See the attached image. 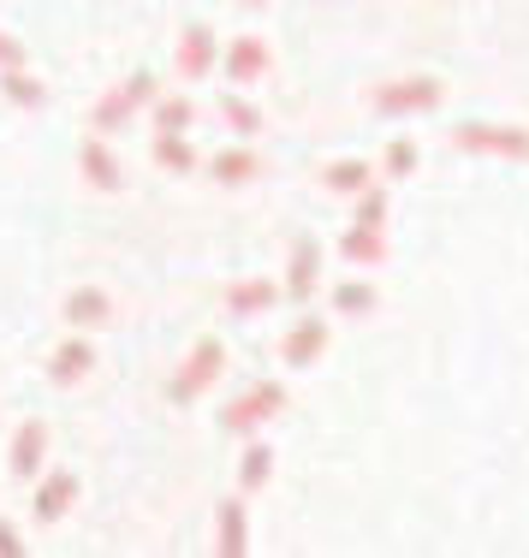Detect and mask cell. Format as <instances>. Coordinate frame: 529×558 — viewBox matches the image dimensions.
Segmentation results:
<instances>
[{
	"label": "cell",
	"mask_w": 529,
	"mask_h": 558,
	"mask_svg": "<svg viewBox=\"0 0 529 558\" xmlns=\"http://www.w3.org/2000/svg\"><path fill=\"white\" fill-rule=\"evenodd\" d=\"M244 7H268V0H244Z\"/></svg>",
	"instance_id": "f546056e"
},
{
	"label": "cell",
	"mask_w": 529,
	"mask_h": 558,
	"mask_svg": "<svg viewBox=\"0 0 529 558\" xmlns=\"http://www.w3.org/2000/svg\"><path fill=\"white\" fill-rule=\"evenodd\" d=\"M268 470H274V451L256 440V446L244 451V463H238V487H244V494H256V487L268 482Z\"/></svg>",
	"instance_id": "7402d4cb"
},
{
	"label": "cell",
	"mask_w": 529,
	"mask_h": 558,
	"mask_svg": "<svg viewBox=\"0 0 529 558\" xmlns=\"http://www.w3.org/2000/svg\"><path fill=\"white\" fill-rule=\"evenodd\" d=\"M453 149L458 155H500V161H529V131L465 119V125H453Z\"/></svg>",
	"instance_id": "6da1fadb"
},
{
	"label": "cell",
	"mask_w": 529,
	"mask_h": 558,
	"mask_svg": "<svg viewBox=\"0 0 529 558\" xmlns=\"http://www.w3.org/2000/svg\"><path fill=\"white\" fill-rule=\"evenodd\" d=\"M446 101L441 77H399V84H381L369 89V108L381 119H405V113H434Z\"/></svg>",
	"instance_id": "7a4b0ae2"
},
{
	"label": "cell",
	"mask_w": 529,
	"mask_h": 558,
	"mask_svg": "<svg viewBox=\"0 0 529 558\" xmlns=\"http://www.w3.org/2000/svg\"><path fill=\"white\" fill-rule=\"evenodd\" d=\"M7 65H24V48H19V43H12V36H7V31H0V72H7Z\"/></svg>",
	"instance_id": "f1b7e54d"
},
{
	"label": "cell",
	"mask_w": 529,
	"mask_h": 558,
	"mask_svg": "<svg viewBox=\"0 0 529 558\" xmlns=\"http://www.w3.org/2000/svg\"><path fill=\"white\" fill-rule=\"evenodd\" d=\"M215 60H220V43H215V31H203V24H191V31L179 36V77H184V84H196V77H208V72H215Z\"/></svg>",
	"instance_id": "ba28073f"
},
{
	"label": "cell",
	"mask_w": 529,
	"mask_h": 558,
	"mask_svg": "<svg viewBox=\"0 0 529 558\" xmlns=\"http://www.w3.org/2000/svg\"><path fill=\"white\" fill-rule=\"evenodd\" d=\"M334 310H339V315H369V310H375V286H363V279L334 286Z\"/></svg>",
	"instance_id": "cb8c5ba5"
},
{
	"label": "cell",
	"mask_w": 529,
	"mask_h": 558,
	"mask_svg": "<svg viewBox=\"0 0 529 558\" xmlns=\"http://www.w3.org/2000/svg\"><path fill=\"white\" fill-rule=\"evenodd\" d=\"M387 220V191H357V226H381Z\"/></svg>",
	"instance_id": "484cf974"
},
{
	"label": "cell",
	"mask_w": 529,
	"mask_h": 558,
	"mask_svg": "<svg viewBox=\"0 0 529 558\" xmlns=\"http://www.w3.org/2000/svg\"><path fill=\"white\" fill-rule=\"evenodd\" d=\"M155 167H167V172H196V149L184 143V131H155Z\"/></svg>",
	"instance_id": "ffe728a7"
},
{
	"label": "cell",
	"mask_w": 529,
	"mask_h": 558,
	"mask_svg": "<svg viewBox=\"0 0 529 558\" xmlns=\"http://www.w3.org/2000/svg\"><path fill=\"white\" fill-rule=\"evenodd\" d=\"M208 179L215 184H250V179H262V155L256 149H220L215 161H208Z\"/></svg>",
	"instance_id": "9a60e30c"
},
{
	"label": "cell",
	"mask_w": 529,
	"mask_h": 558,
	"mask_svg": "<svg viewBox=\"0 0 529 558\" xmlns=\"http://www.w3.org/2000/svg\"><path fill=\"white\" fill-rule=\"evenodd\" d=\"M315 279H322V244L315 238H298L292 244V268H286V298H310L315 291Z\"/></svg>",
	"instance_id": "7c38bea8"
},
{
	"label": "cell",
	"mask_w": 529,
	"mask_h": 558,
	"mask_svg": "<svg viewBox=\"0 0 529 558\" xmlns=\"http://www.w3.org/2000/svg\"><path fill=\"white\" fill-rule=\"evenodd\" d=\"M262 72H268V43L262 36H238L227 48V77L232 84H256Z\"/></svg>",
	"instance_id": "5bb4252c"
},
{
	"label": "cell",
	"mask_w": 529,
	"mask_h": 558,
	"mask_svg": "<svg viewBox=\"0 0 529 558\" xmlns=\"http://www.w3.org/2000/svg\"><path fill=\"white\" fill-rule=\"evenodd\" d=\"M274 303H280V286H274V279H238L227 291L232 315H262V310H274Z\"/></svg>",
	"instance_id": "2e32d148"
},
{
	"label": "cell",
	"mask_w": 529,
	"mask_h": 558,
	"mask_svg": "<svg viewBox=\"0 0 529 558\" xmlns=\"http://www.w3.org/2000/svg\"><path fill=\"white\" fill-rule=\"evenodd\" d=\"M77 172H84L89 191H119V161H113V149L101 137H84V149H77Z\"/></svg>",
	"instance_id": "4fadbf2b"
},
{
	"label": "cell",
	"mask_w": 529,
	"mask_h": 558,
	"mask_svg": "<svg viewBox=\"0 0 529 558\" xmlns=\"http://www.w3.org/2000/svg\"><path fill=\"white\" fill-rule=\"evenodd\" d=\"M322 351H327V322H315V315H303L292 333L280 339V363L286 368H310Z\"/></svg>",
	"instance_id": "30bf717a"
},
{
	"label": "cell",
	"mask_w": 529,
	"mask_h": 558,
	"mask_svg": "<svg viewBox=\"0 0 529 558\" xmlns=\"http://www.w3.org/2000/svg\"><path fill=\"white\" fill-rule=\"evenodd\" d=\"M149 101H155V77H149V72H137V77H125V84H119L113 96H101L96 108H89V125H96V131H119L137 108H149Z\"/></svg>",
	"instance_id": "5b68a950"
},
{
	"label": "cell",
	"mask_w": 529,
	"mask_h": 558,
	"mask_svg": "<svg viewBox=\"0 0 529 558\" xmlns=\"http://www.w3.org/2000/svg\"><path fill=\"white\" fill-rule=\"evenodd\" d=\"M322 184L327 191H339V196H357V191H369V161H334V167H322Z\"/></svg>",
	"instance_id": "44dd1931"
},
{
	"label": "cell",
	"mask_w": 529,
	"mask_h": 558,
	"mask_svg": "<svg viewBox=\"0 0 529 558\" xmlns=\"http://www.w3.org/2000/svg\"><path fill=\"white\" fill-rule=\"evenodd\" d=\"M220 368H227V344H220V339H196L191 356L179 363V375H173V387H167V398H173V404L203 398V387H215V380H220Z\"/></svg>",
	"instance_id": "3957f363"
},
{
	"label": "cell",
	"mask_w": 529,
	"mask_h": 558,
	"mask_svg": "<svg viewBox=\"0 0 529 558\" xmlns=\"http://www.w3.org/2000/svg\"><path fill=\"white\" fill-rule=\"evenodd\" d=\"M24 553V535H19V523H7L0 517V558H19Z\"/></svg>",
	"instance_id": "83f0119b"
},
{
	"label": "cell",
	"mask_w": 529,
	"mask_h": 558,
	"mask_svg": "<svg viewBox=\"0 0 529 558\" xmlns=\"http://www.w3.org/2000/svg\"><path fill=\"white\" fill-rule=\"evenodd\" d=\"M191 119H196V108H191L184 96L155 101V131H191Z\"/></svg>",
	"instance_id": "d4e9b609"
},
{
	"label": "cell",
	"mask_w": 529,
	"mask_h": 558,
	"mask_svg": "<svg viewBox=\"0 0 529 558\" xmlns=\"http://www.w3.org/2000/svg\"><path fill=\"white\" fill-rule=\"evenodd\" d=\"M0 96H7L12 101V108H48V89L43 84H36V77L31 72H24V65H7V72H0Z\"/></svg>",
	"instance_id": "e0dca14e"
},
{
	"label": "cell",
	"mask_w": 529,
	"mask_h": 558,
	"mask_svg": "<svg viewBox=\"0 0 529 558\" xmlns=\"http://www.w3.org/2000/svg\"><path fill=\"white\" fill-rule=\"evenodd\" d=\"M72 499H77V475L72 470H48L43 482H36V494H31V517L36 523H60V517L72 511Z\"/></svg>",
	"instance_id": "8992f818"
},
{
	"label": "cell",
	"mask_w": 529,
	"mask_h": 558,
	"mask_svg": "<svg viewBox=\"0 0 529 558\" xmlns=\"http://www.w3.org/2000/svg\"><path fill=\"white\" fill-rule=\"evenodd\" d=\"M339 256L357 262V268H375V262H387V238H381V226H351L346 232V244H339Z\"/></svg>",
	"instance_id": "ac0fdd59"
},
{
	"label": "cell",
	"mask_w": 529,
	"mask_h": 558,
	"mask_svg": "<svg viewBox=\"0 0 529 558\" xmlns=\"http://www.w3.org/2000/svg\"><path fill=\"white\" fill-rule=\"evenodd\" d=\"M60 315H65V327H77V333H96V327H108L113 303H108V291H101V286H77L72 298L60 303Z\"/></svg>",
	"instance_id": "9c48e42d"
},
{
	"label": "cell",
	"mask_w": 529,
	"mask_h": 558,
	"mask_svg": "<svg viewBox=\"0 0 529 558\" xmlns=\"http://www.w3.org/2000/svg\"><path fill=\"white\" fill-rule=\"evenodd\" d=\"M220 119H227V125L238 131V137H256V131H262V113L250 108L244 96H232V89H227V96H220Z\"/></svg>",
	"instance_id": "603a6c76"
},
{
	"label": "cell",
	"mask_w": 529,
	"mask_h": 558,
	"mask_svg": "<svg viewBox=\"0 0 529 558\" xmlns=\"http://www.w3.org/2000/svg\"><path fill=\"white\" fill-rule=\"evenodd\" d=\"M215 517H220V523H215V547L227 553V558H238V553L250 547V535H244V499H227Z\"/></svg>",
	"instance_id": "d6986e66"
},
{
	"label": "cell",
	"mask_w": 529,
	"mask_h": 558,
	"mask_svg": "<svg viewBox=\"0 0 529 558\" xmlns=\"http://www.w3.org/2000/svg\"><path fill=\"white\" fill-rule=\"evenodd\" d=\"M286 410V387L280 380H256L250 392H238L227 410H220V428L227 434H256L262 422H274Z\"/></svg>",
	"instance_id": "277c9868"
},
{
	"label": "cell",
	"mask_w": 529,
	"mask_h": 558,
	"mask_svg": "<svg viewBox=\"0 0 529 558\" xmlns=\"http://www.w3.org/2000/svg\"><path fill=\"white\" fill-rule=\"evenodd\" d=\"M12 475H24V482H36L43 475V463H48V422H24L19 434H12Z\"/></svg>",
	"instance_id": "52a82bcc"
},
{
	"label": "cell",
	"mask_w": 529,
	"mask_h": 558,
	"mask_svg": "<svg viewBox=\"0 0 529 558\" xmlns=\"http://www.w3.org/2000/svg\"><path fill=\"white\" fill-rule=\"evenodd\" d=\"M411 167H417V143H411V137L387 143V179H405Z\"/></svg>",
	"instance_id": "4316f807"
},
{
	"label": "cell",
	"mask_w": 529,
	"mask_h": 558,
	"mask_svg": "<svg viewBox=\"0 0 529 558\" xmlns=\"http://www.w3.org/2000/svg\"><path fill=\"white\" fill-rule=\"evenodd\" d=\"M89 368H96V344H89L84 333H77V339H65L60 351L48 356V380H55V387H77V380H84Z\"/></svg>",
	"instance_id": "8fae6325"
}]
</instances>
